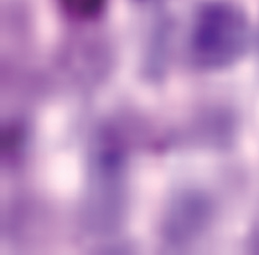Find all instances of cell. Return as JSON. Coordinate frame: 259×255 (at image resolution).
Instances as JSON below:
<instances>
[{"label": "cell", "instance_id": "1", "mask_svg": "<svg viewBox=\"0 0 259 255\" xmlns=\"http://www.w3.org/2000/svg\"><path fill=\"white\" fill-rule=\"evenodd\" d=\"M248 37L247 21L238 8L227 3L209 4L196 17L194 52L206 66H225L243 54Z\"/></svg>", "mask_w": 259, "mask_h": 255}, {"label": "cell", "instance_id": "2", "mask_svg": "<svg viewBox=\"0 0 259 255\" xmlns=\"http://www.w3.org/2000/svg\"><path fill=\"white\" fill-rule=\"evenodd\" d=\"M70 11L78 15L95 14L101 7L102 0H65Z\"/></svg>", "mask_w": 259, "mask_h": 255}]
</instances>
